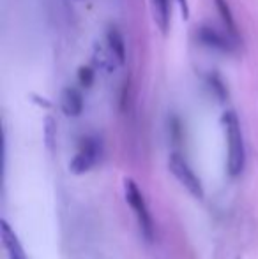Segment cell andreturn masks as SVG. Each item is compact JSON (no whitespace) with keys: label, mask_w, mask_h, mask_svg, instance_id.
Returning a JSON list of instances; mask_svg holds the SVG:
<instances>
[{"label":"cell","mask_w":258,"mask_h":259,"mask_svg":"<svg viewBox=\"0 0 258 259\" xmlns=\"http://www.w3.org/2000/svg\"><path fill=\"white\" fill-rule=\"evenodd\" d=\"M221 123H223L225 138H227V148H228V157H227L228 175L235 178L242 173L246 162L244 138H242L241 122H239L237 115L234 111H225Z\"/></svg>","instance_id":"6da1fadb"},{"label":"cell","mask_w":258,"mask_h":259,"mask_svg":"<svg viewBox=\"0 0 258 259\" xmlns=\"http://www.w3.org/2000/svg\"><path fill=\"white\" fill-rule=\"evenodd\" d=\"M124 194H126V201H128L129 208L133 210L134 217H136L138 228H140L143 238L147 242H154L156 228H154V221H152V215L149 211L147 201H145L140 187L131 178H126L124 180Z\"/></svg>","instance_id":"7a4b0ae2"},{"label":"cell","mask_w":258,"mask_h":259,"mask_svg":"<svg viewBox=\"0 0 258 259\" xmlns=\"http://www.w3.org/2000/svg\"><path fill=\"white\" fill-rule=\"evenodd\" d=\"M168 167H170V171H172L173 177L179 180V184L184 185V189H186V191L190 192L191 196H195V198H198V199L203 198V185H202V182H200V178L196 177L195 171L190 167L188 160L184 159V157L180 155L179 152H173V154L170 155Z\"/></svg>","instance_id":"3957f363"},{"label":"cell","mask_w":258,"mask_h":259,"mask_svg":"<svg viewBox=\"0 0 258 259\" xmlns=\"http://www.w3.org/2000/svg\"><path fill=\"white\" fill-rule=\"evenodd\" d=\"M101 154V143L97 138L94 136H83L78 143V150H76L75 157H72L69 169L75 175H83L94 167Z\"/></svg>","instance_id":"277c9868"},{"label":"cell","mask_w":258,"mask_h":259,"mask_svg":"<svg viewBox=\"0 0 258 259\" xmlns=\"http://www.w3.org/2000/svg\"><path fill=\"white\" fill-rule=\"evenodd\" d=\"M60 108L67 116H78L83 111V96L76 87L64 89L60 96Z\"/></svg>","instance_id":"5b68a950"},{"label":"cell","mask_w":258,"mask_h":259,"mask_svg":"<svg viewBox=\"0 0 258 259\" xmlns=\"http://www.w3.org/2000/svg\"><path fill=\"white\" fill-rule=\"evenodd\" d=\"M198 41L203 46H209L214 50H221V52H230V41L228 37L221 35L217 30H214L212 27H202L198 28V34H196Z\"/></svg>","instance_id":"8992f818"},{"label":"cell","mask_w":258,"mask_h":259,"mask_svg":"<svg viewBox=\"0 0 258 259\" xmlns=\"http://www.w3.org/2000/svg\"><path fill=\"white\" fill-rule=\"evenodd\" d=\"M2 243L6 247V252L9 259H28L20 240H18L16 233L9 228V224L6 221H2Z\"/></svg>","instance_id":"52a82bcc"},{"label":"cell","mask_w":258,"mask_h":259,"mask_svg":"<svg viewBox=\"0 0 258 259\" xmlns=\"http://www.w3.org/2000/svg\"><path fill=\"white\" fill-rule=\"evenodd\" d=\"M106 42H108V48H110L112 55L114 58H117L119 64H124L126 62V42L122 34L119 32V28L110 27L106 30Z\"/></svg>","instance_id":"ba28073f"},{"label":"cell","mask_w":258,"mask_h":259,"mask_svg":"<svg viewBox=\"0 0 258 259\" xmlns=\"http://www.w3.org/2000/svg\"><path fill=\"white\" fill-rule=\"evenodd\" d=\"M214 6H216L217 13H219L221 20L225 23V28L227 32L230 34L232 39H237V27H235V20H234V14H232V9L228 6L227 0H214Z\"/></svg>","instance_id":"9c48e42d"},{"label":"cell","mask_w":258,"mask_h":259,"mask_svg":"<svg viewBox=\"0 0 258 259\" xmlns=\"http://www.w3.org/2000/svg\"><path fill=\"white\" fill-rule=\"evenodd\" d=\"M152 6H154V20L158 23V27L163 32L168 30L170 23V0H152Z\"/></svg>","instance_id":"30bf717a"},{"label":"cell","mask_w":258,"mask_h":259,"mask_svg":"<svg viewBox=\"0 0 258 259\" xmlns=\"http://www.w3.org/2000/svg\"><path fill=\"white\" fill-rule=\"evenodd\" d=\"M78 83L83 89H89L94 83V71L89 65H82V67L78 69Z\"/></svg>","instance_id":"8fae6325"},{"label":"cell","mask_w":258,"mask_h":259,"mask_svg":"<svg viewBox=\"0 0 258 259\" xmlns=\"http://www.w3.org/2000/svg\"><path fill=\"white\" fill-rule=\"evenodd\" d=\"M170 133H172L173 143L179 145V143H180V140H182V129H180L179 120H172V123H170Z\"/></svg>","instance_id":"7c38bea8"},{"label":"cell","mask_w":258,"mask_h":259,"mask_svg":"<svg viewBox=\"0 0 258 259\" xmlns=\"http://www.w3.org/2000/svg\"><path fill=\"white\" fill-rule=\"evenodd\" d=\"M177 2H179L180 13H182L184 20H186V18H190V4H188V0H177Z\"/></svg>","instance_id":"4fadbf2b"}]
</instances>
